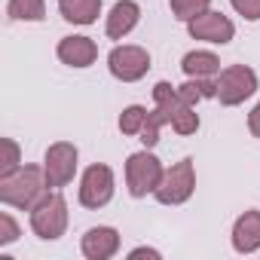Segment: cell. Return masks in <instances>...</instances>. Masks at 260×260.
Returning <instances> with one entry per match:
<instances>
[{"label": "cell", "mask_w": 260, "mask_h": 260, "mask_svg": "<svg viewBox=\"0 0 260 260\" xmlns=\"http://www.w3.org/2000/svg\"><path fill=\"white\" fill-rule=\"evenodd\" d=\"M46 172L40 166H19L10 175H0V202L31 211L46 196Z\"/></svg>", "instance_id": "6da1fadb"}, {"label": "cell", "mask_w": 260, "mask_h": 260, "mask_svg": "<svg viewBox=\"0 0 260 260\" xmlns=\"http://www.w3.org/2000/svg\"><path fill=\"white\" fill-rule=\"evenodd\" d=\"M31 230L43 242H55V239L64 236V230H68V202H64V196L58 190L46 193L31 208Z\"/></svg>", "instance_id": "7a4b0ae2"}, {"label": "cell", "mask_w": 260, "mask_h": 260, "mask_svg": "<svg viewBox=\"0 0 260 260\" xmlns=\"http://www.w3.org/2000/svg\"><path fill=\"white\" fill-rule=\"evenodd\" d=\"M162 175H166V169H162V162L150 153V147L132 153V156L125 159V187H128V196L141 199V196H147V193H156Z\"/></svg>", "instance_id": "3957f363"}, {"label": "cell", "mask_w": 260, "mask_h": 260, "mask_svg": "<svg viewBox=\"0 0 260 260\" xmlns=\"http://www.w3.org/2000/svg\"><path fill=\"white\" fill-rule=\"evenodd\" d=\"M153 101H156V107H162V110L169 113L172 128H175L178 135H196V128H199V113H196V107H190V104L181 98L178 86L159 80V83L153 86Z\"/></svg>", "instance_id": "277c9868"}, {"label": "cell", "mask_w": 260, "mask_h": 260, "mask_svg": "<svg viewBox=\"0 0 260 260\" xmlns=\"http://www.w3.org/2000/svg\"><path fill=\"white\" fill-rule=\"evenodd\" d=\"M196 190V172H193V159L184 156L181 162H175L172 169H166L159 187H156V202L162 205H184Z\"/></svg>", "instance_id": "5b68a950"}, {"label": "cell", "mask_w": 260, "mask_h": 260, "mask_svg": "<svg viewBox=\"0 0 260 260\" xmlns=\"http://www.w3.org/2000/svg\"><path fill=\"white\" fill-rule=\"evenodd\" d=\"M257 92V74L248 64H230L217 74V101L226 107L245 104Z\"/></svg>", "instance_id": "8992f818"}, {"label": "cell", "mask_w": 260, "mask_h": 260, "mask_svg": "<svg viewBox=\"0 0 260 260\" xmlns=\"http://www.w3.org/2000/svg\"><path fill=\"white\" fill-rule=\"evenodd\" d=\"M77 159H80V153H77V147H74L71 141H55V144H49V150H46V156H43L46 184H49L52 190L68 187V184L74 181V175H77Z\"/></svg>", "instance_id": "52a82bcc"}, {"label": "cell", "mask_w": 260, "mask_h": 260, "mask_svg": "<svg viewBox=\"0 0 260 260\" xmlns=\"http://www.w3.org/2000/svg\"><path fill=\"white\" fill-rule=\"evenodd\" d=\"M107 68L119 83H138L150 71V52L144 46H113L107 55Z\"/></svg>", "instance_id": "ba28073f"}, {"label": "cell", "mask_w": 260, "mask_h": 260, "mask_svg": "<svg viewBox=\"0 0 260 260\" xmlns=\"http://www.w3.org/2000/svg\"><path fill=\"white\" fill-rule=\"evenodd\" d=\"M110 199H113V169L104 162L89 166L80 181V202L86 208H104Z\"/></svg>", "instance_id": "9c48e42d"}, {"label": "cell", "mask_w": 260, "mask_h": 260, "mask_svg": "<svg viewBox=\"0 0 260 260\" xmlns=\"http://www.w3.org/2000/svg\"><path fill=\"white\" fill-rule=\"evenodd\" d=\"M187 31L193 40H205V43H230L236 37V25L223 16V13H214V10H205L199 13L196 19L187 22Z\"/></svg>", "instance_id": "30bf717a"}, {"label": "cell", "mask_w": 260, "mask_h": 260, "mask_svg": "<svg viewBox=\"0 0 260 260\" xmlns=\"http://www.w3.org/2000/svg\"><path fill=\"white\" fill-rule=\"evenodd\" d=\"M55 52H58L61 64H68V68H89V64H95V58H98L95 40H92V37H83V34L61 37Z\"/></svg>", "instance_id": "8fae6325"}, {"label": "cell", "mask_w": 260, "mask_h": 260, "mask_svg": "<svg viewBox=\"0 0 260 260\" xmlns=\"http://www.w3.org/2000/svg\"><path fill=\"white\" fill-rule=\"evenodd\" d=\"M80 251L89 260H107L119 251V233L113 226H92L80 239Z\"/></svg>", "instance_id": "7c38bea8"}, {"label": "cell", "mask_w": 260, "mask_h": 260, "mask_svg": "<svg viewBox=\"0 0 260 260\" xmlns=\"http://www.w3.org/2000/svg\"><path fill=\"white\" fill-rule=\"evenodd\" d=\"M233 248L239 254L260 251V211L257 208L236 217V223H233Z\"/></svg>", "instance_id": "4fadbf2b"}, {"label": "cell", "mask_w": 260, "mask_h": 260, "mask_svg": "<svg viewBox=\"0 0 260 260\" xmlns=\"http://www.w3.org/2000/svg\"><path fill=\"white\" fill-rule=\"evenodd\" d=\"M138 19H141V7L135 4V0H116L113 10H110V16H107L104 31H107L110 40H122L128 31L138 25Z\"/></svg>", "instance_id": "5bb4252c"}, {"label": "cell", "mask_w": 260, "mask_h": 260, "mask_svg": "<svg viewBox=\"0 0 260 260\" xmlns=\"http://www.w3.org/2000/svg\"><path fill=\"white\" fill-rule=\"evenodd\" d=\"M61 19L71 25H95L101 13V0H58Z\"/></svg>", "instance_id": "9a60e30c"}, {"label": "cell", "mask_w": 260, "mask_h": 260, "mask_svg": "<svg viewBox=\"0 0 260 260\" xmlns=\"http://www.w3.org/2000/svg\"><path fill=\"white\" fill-rule=\"evenodd\" d=\"M181 71L187 77H217L220 74V58L214 52H205V49H196V52H187L181 58Z\"/></svg>", "instance_id": "2e32d148"}, {"label": "cell", "mask_w": 260, "mask_h": 260, "mask_svg": "<svg viewBox=\"0 0 260 260\" xmlns=\"http://www.w3.org/2000/svg\"><path fill=\"white\" fill-rule=\"evenodd\" d=\"M178 92H181V98L190 107H196L205 98H217V80H211V77H190L184 86H178Z\"/></svg>", "instance_id": "e0dca14e"}, {"label": "cell", "mask_w": 260, "mask_h": 260, "mask_svg": "<svg viewBox=\"0 0 260 260\" xmlns=\"http://www.w3.org/2000/svg\"><path fill=\"white\" fill-rule=\"evenodd\" d=\"M7 16L13 22H43L46 19V0H10Z\"/></svg>", "instance_id": "ac0fdd59"}, {"label": "cell", "mask_w": 260, "mask_h": 260, "mask_svg": "<svg viewBox=\"0 0 260 260\" xmlns=\"http://www.w3.org/2000/svg\"><path fill=\"white\" fill-rule=\"evenodd\" d=\"M169 122H172L169 113H166L162 107H153V110L147 113L144 128H141V144H144V147H156V144H159V128L169 125Z\"/></svg>", "instance_id": "d6986e66"}, {"label": "cell", "mask_w": 260, "mask_h": 260, "mask_svg": "<svg viewBox=\"0 0 260 260\" xmlns=\"http://www.w3.org/2000/svg\"><path fill=\"white\" fill-rule=\"evenodd\" d=\"M147 107H141V104H128L122 113H119V132L122 135H141V128H144V122H147Z\"/></svg>", "instance_id": "ffe728a7"}, {"label": "cell", "mask_w": 260, "mask_h": 260, "mask_svg": "<svg viewBox=\"0 0 260 260\" xmlns=\"http://www.w3.org/2000/svg\"><path fill=\"white\" fill-rule=\"evenodd\" d=\"M208 4H211V0H172V16H175L178 22H190V19H196L199 13H205Z\"/></svg>", "instance_id": "44dd1931"}, {"label": "cell", "mask_w": 260, "mask_h": 260, "mask_svg": "<svg viewBox=\"0 0 260 260\" xmlns=\"http://www.w3.org/2000/svg\"><path fill=\"white\" fill-rule=\"evenodd\" d=\"M19 239V223L13 220V214H0V248H7Z\"/></svg>", "instance_id": "7402d4cb"}, {"label": "cell", "mask_w": 260, "mask_h": 260, "mask_svg": "<svg viewBox=\"0 0 260 260\" xmlns=\"http://www.w3.org/2000/svg\"><path fill=\"white\" fill-rule=\"evenodd\" d=\"M230 4H233V10H236L242 19L260 22V0H230Z\"/></svg>", "instance_id": "603a6c76"}, {"label": "cell", "mask_w": 260, "mask_h": 260, "mask_svg": "<svg viewBox=\"0 0 260 260\" xmlns=\"http://www.w3.org/2000/svg\"><path fill=\"white\" fill-rule=\"evenodd\" d=\"M4 150H7V159L0 166V175H10V172L19 169V144L13 138H4Z\"/></svg>", "instance_id": "cb8c5ba5"}, {"label": "cell", "mask_w": 260, "mask_h": 260, "mask_svg": "<svg viewBox=\"0 0 260 260\" xmlns=\"http://www.w3.org/2000/svg\"><path fill=\"white\" fill-rule=\"evenodd\" d=\"M248 128H251V135H254V138H260V104L248 113Z\"/></svg>", "instance_id": "d4e9b609"}, {"label": "cell", "mask_w": 260, "mask_h": 260, "mask_svg": "<svg viewBox=\"0 0 260 260\" xmlns=\"http://www.w3.org/2000/svg\"><path fill=\"white\" fill-rule=\"evenodd\" d=\"M128 257H132V260H135V257H153V260H159L162 254H159L156 248H135V251H128Z\"/></svg>", "instance_id": "484cf974"}]
</instances>
